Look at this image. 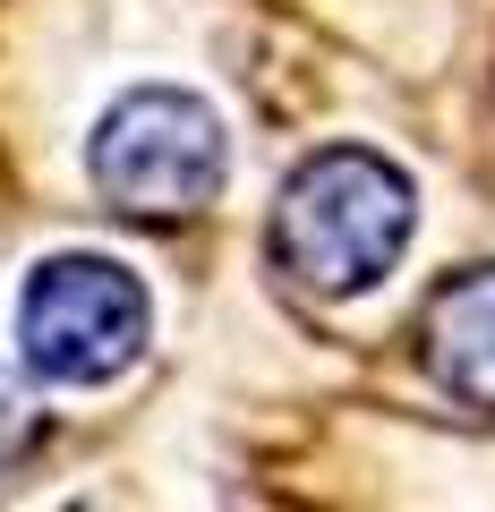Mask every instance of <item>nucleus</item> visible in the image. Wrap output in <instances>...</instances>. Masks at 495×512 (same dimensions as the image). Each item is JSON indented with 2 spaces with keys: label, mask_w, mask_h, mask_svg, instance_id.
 I'll return each mask as SVG.
<instances>
[{
  "label": "nucleus",
  "mask_w": 495,
  "mask_h": 512,
  "mask_svg": "<svg viewBox=\"0 0 495 512\" xmlns=\"http://www.w3.org/2000/svg\"><path fill=\"white\" fill-rule=\"evenodd\" d=\"M419 197L410 180L367 146H325L282 180L274 222H265V248L274 265L316 299H359L402 265Z\"/></svg>",
  "instance_id": "f257e3e1"
},
{
  "label": "nucleus",
  "mask_w": 495,
  "mask_h": 512,
  "mask_svg": "<svg viewBox=\"0 0 495 512\" xmlns=\"http://www.w3.org/2000/svg\"><path fill=\"white\" fill-rule=\"evenodd\" d=\"M419 359L461 410L495 419V265H470V274L436 282V299L419 316Z\"/></svg>",
  "instance_id": "20e7f679"
},
{
  "label": "nucleus",
  "mask_w": 495,
  "mask_h": 512,
  "mask_svg": "<svg viewBox=\"0 0 495 512\" xmlns=\"http://www.w3.org/2000/svg\"><path fill=\"white\" fill-rule=\"evenodd\" d=\"M35 436H43V410H35V393H26V384L9 376V367H0V470L35 453Z\"/></svg>",
  "instance_id": "39448f33"
},
{
  "label": "nucleus",
  "mask_w": 495,
  "mask_h": 512,
  "mask_svg": "<svg viewBox=\"0 0 495 512\" xmlns=\"http://www.w3.org/2000/svg\"><path fill=\"white\" fill-rule=\"evenodd\" d=\"M94 197L129 222H188L214 205L231 146H222V120L180 86H129L120 103L94 120Z\"/></svg>",
  "instance_id": "f03ea898"
},
{
  "label": "nucleus",
  "mask_w": 495,
  "mask_h": 512,
  "mask_svg": "<svg viewBox=\"0 0 495 512\" xmlns=\"http://www.w3.org/2000/svg\"><path fill=\"white\" fill-rule=\"evenodd\" d=\"M154 333V299L129 265L94 248L43 256L18 291V350L43 384H111L129 376Z\"/></svg>",
  "instance_id": "7ed1b4c3"
}]
</instances>
